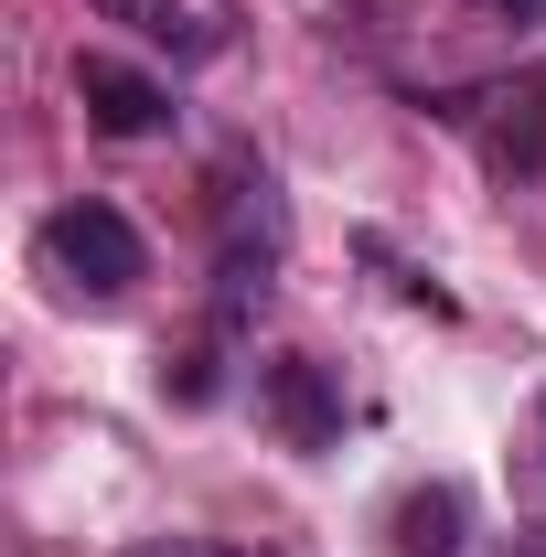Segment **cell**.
Here are the masks:
<instances>
[{
    "label": "cell",
    "instance_id": "6da1fadb",
    "mask_svg": "<svg viewBox=\"0 0 546 557\" xmlns=\"http://www.w3.org/2000/svg\"><path fill=\"white\" fill-rule=\"evenodd\" d=\"M33 258L65 278L75 300H129L139 278H150V247H139V225H129L119 205H97V194H86V205H54V214H44Z\"/></svg>",
    "mask_w": 546,
    "mask_h": 557
},
{
    "label": "cell",
    "instance_id": "7a4b0ae2",
    "mask_svg": "<svg viewBox=\"0 0 546 557\" xmlns=\"http://www.w3.org/2000/svg\"><path fill=\"white\" fill-rule=\"evenodd\" d=\"M258 408H269V429L289 450H333L343 440V386H333V364H311V354H269L258 364Z\"/></svg>",
    "mask_w": 546,
    "mask_h": 557
},
{
    "label": "cell",
    "instance_id": "3957f363",
    "mask_svg": "<svg viewBox=\"0 0 546 557\" xmlns=\"http://www.w3.org/2000/svg\"><path fill=\"white\" fill-rule=\"evenodd\" d=\"M75 97H86V119L108 139H172V86L161 75H139V65H119V54H75Z\"/></svg>",
    "mask_w": 546,
    "mask_h": 557
},
{
    "label": "cell",
    "instance_id": "277c9868",
    "mask_svg": "<svg viewBox=\"0 0 546 557\" xmlns=\"http://www.w3.org/2000/svg\"><path fill=\"white\" fill-rule=\"evenodd\" d=\"M482 108H504V119H461V129H482V150H493L504 172H546V75L493 86Z\"/></svg>",
    "mask_w": 546,
    "mask_h": 557
},
{
    "label": "cell",
    "instance_id": "5b68a950",
    "mask_svg": "<svg viewBox=\"0 0 546 557\" xmlns=\"http://www.w3.org/2000/svg\"><path fill=\"white\" fill-rule=\"evenodd\" d=\"M386 536H397V557H461V536H472V504H461V483H418V493H397Z\"/></svg>",
    "mask_w": 546,
    "mask_h": 557
},
{
    "label": "cell",
    "instance_id": "8992f818",
    "mask_svg": "<svg viewBox=\"0 0 546 557\" xmlns=\"http://www.w3.org/2000/svg\"><path fill=\"white\" fill-rule=\"evenodd\" d=\"M514 493H525V515H546V386H536V408L514 418Z\"/></svg>",
    "mask_w": 546,
    "mask_h": 557
},
{
    "label": "cell",
    "instance_id": "52a82bcc",
    "mask_svg": "<svg viewBox=\"0 0 546 557\" xmlns=\"http://www.w3.org/2000/svg\"><path fill=\"white\" fill-rule=\"evenodd\" d=\"M139 22H150V33H161V44H172V22H183V11H172V0H150V11H139ZM214 44H225V33H214V22H194V33H183V54H214Z\"/></svg>",
    "mask_w": 546,
    "mask_h": 557
},
{
    "label": "cell",
    "instance_id": "ba28073f",
    "mask_svg": "<svg viewBox=\"0 0 546 557\" xmlns=\"http://www.w3.org/2000/svg\"><path fill=\"white\" fill-rule=\"evenodd\" d=\"M129 557H247V547H225V536H150V547H129Z\"/></svg>",
    "mask_w": 546,
    "mask_h": 557
},
{
    "label": "cell",
    "instance_id": "9c48e42d",
    "mask_svg": "<svg viewBox=\"0 0 546 557\" xmlns=\"http://www.w3.org/2000/svg\"><path fill=\"white\" fill-rule=\"evenodd\" d=\"M472 11H493V22H514V33H536V22H546V0H472Z\"/></svg>",
    "mask_w": 546,
    "mask_h": 557
},
{
    "label": "cell",
    "instance_id": "30bf717a",
    "mask_svg": "<svg viewBox=\"0 0 546 557\" xmlns=\"http://www.w3.org/2000/svg\"><path fill=\"white\" fill-rule=\"evenodd\" d=\"M108 11H119V22H139V11H150V0H108Z\"/></svg>",
    "mask_w": 546,
    "mask_h": 557
}]
</instances>
